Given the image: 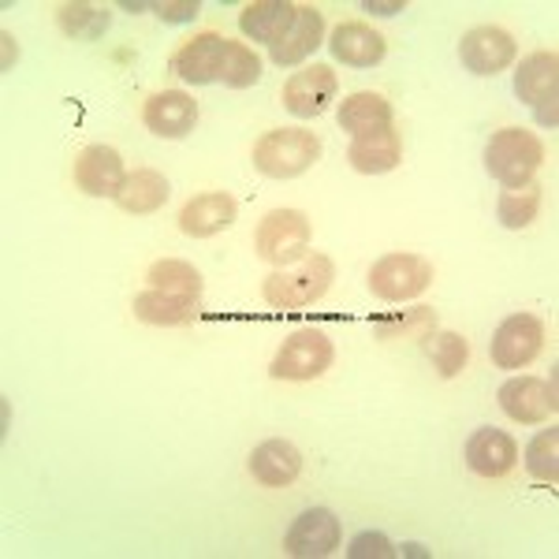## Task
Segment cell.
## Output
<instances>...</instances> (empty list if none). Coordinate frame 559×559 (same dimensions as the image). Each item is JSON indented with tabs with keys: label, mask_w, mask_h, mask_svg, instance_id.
Wrapping results in <instances>:
<instances>
[{
	"label": "cell",
	"mask_w": 559,
	"mask_h": 559,
	"mask_svg": "<svg viewBox=\"0 0 559 559\" xmlns=\"http://www.w3.org/2000/svg\"><path fill=\"white\" fill-rule=\"evenodd\" d=\"M344 540V530H340V519L332 515L329 508H310L302 511L299 519L287 526L284 534V552L299 556V559H321L332 556Z\"/></svg>",
	"instance_id": "10"
},
{
	"label": "cell",
	"mask_w": 559,
	"mask_h": 559,
	"mask_svg": "<svg viewBox=\"0 0 559 559\" xmlns=\"http://www.w3.org/2000/svg\"><path fill=\"white\" fill-rule=\"evenodd\" d=\"M310 236H313L310 216L302 210H273L261 216L254 231V250L273 269H287L310 254Z\"/></svg>",
	"instance_id": "4"
},
{
	"label": "cell",
	"mask_w": 559,
	"mask_h": 559,
	"mask_svg": "<svg viewBox=\"0 0 559 559\" xmlns=\"http://www.w3.org/2000/svg\"><path fill=\"white\" fill-rule=\"evenodd\" d=\"M545 347V324L534 313H511L492 332L496 369H526Z\"/></svg>",
	"instance_id": "7"
},
{
	"label": "cell",
	"mask_w": 559,
	"mask_h": 559,
	"mask_svg": "<svg viewBox=\"0 0 559 559\" xmlns=\"http://www.w3.org/2000/svg\"><path fill=\"white\" fill-rule=\"evenodd\" d=\"M500 411L519 426H540L556 414V384L540 381V377H511L496 392Z\"/></svg>",
	"instance_id": "11"
},
{
	"label": "cell",
	"mask_w": 559,
	"mask_h": 559,
	"mask_svg": "<svg viewBox=\"0 0 559 559\" xmlns=\"http://www.w3.org/2000/svg\"><path fill=\"white\" fill-rule=\"evenodd\" d=\"M347 556L350 559H395L400 552H395V545L384 534H377V530H366V534H358L355 540H350Z\"/></svg>",
	"instance_id": "33"
},
{
	"label": "cell",
	"mask_w": 559,
	"mask_h": 559,
	"mask_svg": "<svg viewBox=\"0 0 559 559\" xmlns=\"http://www.w3.org/2000/svg\"><path fill=\"white\" fill-rule=\"evenodd\" d=\"M258 79H261L258 52L242 41H228V49H224V64H221V83L231 86V90H247V86H254Z\"/></svg>",
	"instance_id": "32"
},
{
	"label": "cell",
	"mask_w": 559,
	"mask_h": 559,
	"mask_svg": "<svg viewBox=\"0 0 559 559\" xmlns=\"http://www.w3.org/2000/svg\"><path fill=\"white\" fill-rule=\"evenodd\" d=\"M57 26L68 34L71 41H97L108 31V12L97 4H83V0H71V4L57 8Z\"/></svg>",
	"instance_id": "27"
},
{
	"label": "cell",
	"mask_w": 559,
	"mask_h": 559,
	"mask_svg": "<svg viewBox=\"0 0 559 559\" xmlns=\"http://www.w3.org/2000/svg\"><path fill=\"white\" fill-rule=\"evenodd\" d=\"M224 49H228V38L216 31H202L194 34L191 41H183L173 52V75L183 79L191 86H210L221 83V64H224Z\"/></svg>",
	"instance_id": "12"
},
{
	"label": "cell",
	"mask_w": 559,
	"mask_h": 559,
	"mask_svg": "<svg viewBox=\"0 0 559 559\" xmlns=\"http://www.w3.org/2000/svg\"><path fill=\"white\" fill-rule=\"evenodd\" d=\"M332 358H336V347H332V340L324 336L321 329H299L276 350L269 373H273L276 381H295V384L318 381L324 369L332 366Z\"/></svg>",
	"instance_id": "5"
},
{
	"label": "cell",
	"mask_w": 559,
	"mask_h": 559,
	"mask_svg": "<svg viewBox=\"0 0 559 559\" xmlns=\"http://www.w3.org/2000/svg\"><path fill=\"white\" fill-rule=\"evenodd\" d=\"M198 8H202L198 0H160V4H153V12L160 23H191Z\"/></svg>",
	"instance_id": "34"
},
{
	"label": "cell",
	"mask_w": 559,
	"mask_h": 559,
	"mask_svg": "<svg viewBox=\"0 0 559 559\" xmlns=\"http://www.w3.org/2000/svg\"><path fill=\"white\" fill-rule=\"evenodd\" d=\"M332 280H336L332 258L310 250V254L299 258L295 265L269 273L265 284H261V295H265V302L276 306V310H306V306H313L329 292Z\"/></svg>",
	"instance_id": "1"
},
{
	"label": "cell",
	"mask_w": 559,
	"mask_h": 559,
	"mask_svg": "<svg viewBox=\"0 0 559 559\" xmlns=\"http://www.w3.org/2000/svg\"><path fill=\"white\" fill-rule=\"evenodd\" d=\"M168 194H173L168 191V179L160 176L157 168H134V173H128V179H123L120 194H116V205L131 216H150L168 202Z\"/></svg>",
	"instance_id": "23"
},
{
	"label": "cell",
	"mask_w": 559,
	"mask_h": 559,
	"mask_svg": "<svg viewBox=\"0 0 559 559\" xmlns=\"http://www.w3.org/2000/svg\"><path fill=\"white\" fill-rule=\"evenodd\" d=\"M540 165H545V142L526 128H500L485 146V168L496 183H503V191L534 183Z\"/></svg>",
	"instance_id": "3"
},
{
	"label": "cell",
	"mask_w": 559,
	"mask_h": 559,
	"mask_svg": "<svg viewBox=\"0 0 559 559\" xmlns=\"http://www.w3.org/2000/svg\"><path fill=\"white\" fill-rule=\"evenodd\" d=\"M515 463H519V444L511 440V432L485 426V429H474L471 440H466V466H471L477 477H489V481L508 477L515 471Z\"/></svg>",
	"instance_id": "15"
},
{
	"label": "cell",
	"mask_w": 559,
	"mask_h": 559,
	"mask_svg": "<svg viewBox=\"0 0 559 559\" xmlns=\"http://www.w3.org/2000/svg\"><path fill=\"white\" fill-rule=\"evenodd\" d=\"M329 49H332V57H336L340 64H347V68H377L384 60L388 45H384L381 34L373 31V26H366L358 20H347V23H340L336 31H332Z\"/></svg>",
	"instance_id": "20"
},
{
	"label": "cell",
	"mask_w": 559,
	"mask_h": 559,
	"mask_svg": "<svg viewBox=\"0 0 559 559\" xmlns=\"http://www.w3.org/2000/svg\"><path fill=\"white\" fill-rule=\"evenodd\" d=\"M250 477L265 489H287L295 477L302 474V452L292 444V440H265L250 452Z\"/></svg>",
	"instance_id": "17"
},
{
	"label": "cell",
	"mask_w": 559,
	"mask_h": 559,
	"mask_svg": "<svg viewBox=\"0 0 559 559\" xmlns=\"http://www.w3.org/2000/svg\"><path fill=\"white\" fill-rule=\"evenodd\" d=\"M347 160H350V168L362 176L392 173V168H400V160H403L400 131L381 128V131L358 134V139H350V146H347Z\"/></svg>",
	"instance_id": "19"
},
{
	"label": "cell",
	"mask_w": 559,
	"mask_h": 559,
	"mask_svg": "<svg viewBox=\"0 0 559 559\" xmlns=\"http://www.w3.org/2000/svg\"><path fill=\"white\" fill-rule=\"evenodd\" d=\"M515 97L526 105H540L559 97V57L552 49L530 52L515 71Z\"/></svg>",
	"instance_id": "22"
},
{
	"label": "cell",
	"mask_w": 559,
	"mask_h": 559,
	"mask_svg": "<svg viewBox=\"0 0 559 559\" xmlns=\"http://www.w3.org/2000/svg\"><path fill=\"white\" fill-rule=\"evenodd\" d=\"M194 299H179V295H165V292H142L134 295L131 310L134 318H139L142 324H187L194 321Z\"/></svg>",
	"instance_id": "26"
},
{
	"label": "cell",
	"mask_w": 559,
	"mask_h": 559,
	"mask_svg": "<svg viewBox=\"0 0 559 559\" xmlns=\"http://www.w3.org/2000/svg\"><path fill=\"white\" fill-rule=\"evenodd\" d=\"M429 362L437 366V373L444 377V381H452V377L463 373L466 362H471V344H466V336H459V332H432Z\"/></svg>",
	"instance_id": "31"
},
{
	"label": "cell",
	"mask_w": 559,
	"mask_h": 559,
	"mask_svg": "<svg viewBox=\"0 0 559 559\" xmlns=\"http://www.w3.org/2000/svg\"><path fill=\"white\" fill-rule=\"evenodd\" d=\"M526 471L534 481L559 485V429H540L526 448Z\"/></svg>",
	"instance_id": "30"
},
{
	"label": "cell",
	"mask_w": 559,
	"mask_h": 559,
	"mask_svg": "<svg viewBox=\"0 0 559 559\" xmlns=\"http://www.w3.org/2000/svg\"><path fill=\"white\" fill-rule=\"evenodd\" d=\"M366 12H373V15H395V12H403V0H366Z\"/></svg>",
	"instance_id": "35"
},
{
	"label": "cell",
	"mask_w": 559,
	"mask_h": 559,
	"mask_svg": "<svg viewBox=\"0 0 559 559\" xmlns=\"http://www.w3.org/2000/svg\"><path fill=\"white\" fill-rule=\"evenodd\" d=\"M324 41V15L313 4H299L295 8V23L287 26V34L280 38L269 57H273L276 68H295L302 64L310 52H318Z\"/></svg>",
	"instance_id": "16"
},
{
	"label": "cell",
	"mask_w": 559,
	"mask_h": 559,
	"mask_svg": "<svg viewBox=\"0 0 559 559\" xmlns=\"http://www.w3.org/2000/svg\"><path fill=\"white\" fill-rule=\"evenodd\" d=\"M336 90H340L336 71L329 64H310L287 79L280 102H284L292 116H299V120H318L324 108L336 102Z\"/></svg>",
	"instance_id": "9"
},
{
	"label": "cell",
	"mask_w": 559,
	"mask_h": 559,
	"mask_svg": "<svg viewBox=\"0 0 559 559\" xmlns=\"http://www.w3.org/2000/svg\"><path fill=\"white\" fill-rule=\"evenodd\" d=\"M366 284L381 302H407L418 299L421 292H429L432 265L421 254H384L381 261L369 265Z\"/></svg>",
	"instance_id": "6"
},
{
	"label": "cell",
	"mask_w": 559,
	"mask_h": 559,
	"mask_svg": "<svg viewBox=\"0 0 559 559\" xmlns=\"http://www.w3.org/2000/svg\"><path fill=\"white\" fill-rule=\"evenodd\" d=\"M540 213V183H526V187H508L496 202V216L508 231H522L537 221Z\"/></svg>",
	"instance_id": "28"
},
{
	"label": "cell",
	"mask_w": 559,
	"mask_h": 559,
	"mask_svg": "<svg viewBox=\"0 0 559 559\" xmlns=\"http://www.w3.org/2000/svg\"><path fill=\"white\" fill-rule=\"evenodd\" d=\"M128 179V168H123V157L112 146H86L75 157V187L90 198H116Z\"/></svg>",
	"instance_id": "13"
},
{
	"label": "cell",
	"mask_w": 559,
	"mask_h": 559,
	"mask_svg": "<svg viewBox=\"0 0 559 559\" xmlns=\"http://www.w3.org/2000/svg\"><path fill=\"white\" fill-rule=\"evenodd\" d=\"M150 287L153 292H165V295H179V299H194L202 295V273L191 265V261H179V258H160L150 265Z\"/></svg>",
	"instance_id": "25"
},
{
	"label": "cell",
	"mask_w": 559,
	"mask_h": 559,
	"mask_svg": "<svg viewBox=\"0 0 559 559\" xmlns=\"http://www.w3.org/2000/svg\"><path fill=\"white\" fill-rule=\"evenodd\" d=\"M295 8L299 4H292V0H254L239 12V31L250 41H265L273 49L287 34V26L295 23Z\"/></svg>",
	"instance_id": "21"
},
{
	"label": "cell",
	"mask_w": 559,
	"mask_h": 559,
	"mask_svg": "<svg viewBox=\"0 0 559 559\" xmlns=\"http://www.w3.org/2000/svg\"><path fill=\"white\" fill-rule=\"evenodd\" d=\"M321 157V139L306 128H273L250 150V160L269 179H295L310 173Z\"/></svg>",
	"instance_id": "2"
},
{
	"label": "cell",
	"mask_w": 559,
	"mask_h": 559,
	"mask_svg": "<svg viewBox=\"0 0 559 559\" xmlns=\"http://www.w3.org/2000/svg\"><path fill=\"white\" fill-rule=\"evenodd\" d=\"M336 120H340V131H347L350 139H358V134L392 128V105H388L381 94H373V90H358V94H350L340 102Z\"/></svg>",
	"instance_id": "24"
},
{
	"label": "cell",
	"mask_w": 559,
	"mask_h": 559,
	"mask_svg": "<svg viewBox=\"0 0 559 559\" xmlns=\"http://www.w3.org/2000/svg\"><path fill=\"white\" fill-rule=\"evenodd\" d=\"M231 221H236V198L224 191L198 194L179 210V231L191 239H213L216 231L231 228Z\"/></svg>",
	"instance_id": "18"
},
{
	"label": "cell",
	"mask_w": 559,
	"mask_h": 559,
	"mask_svg": "<svg viewBox=\"0 0 559 559\" xmlns=\"http://www.w3.org/2000/svg\"><path fill=\"white\" fill-rule=\"evenodd\" d=\"M377 340H432L437 332V313L429 306H411L400 318H388L373 324Z\"/></svg>",
	"instance_id": "29"
},
{
	"label": "cell",
	"mask_w": 559,
	"mask_h": 559,
	"mask_svg": "<svg viewBox=\"0 0 559 559\" xmlns=\"http://www.w3.org/2000/svg\"><path fill=\"white\" fill-rule=\"evenodd\" d=\"M142 123L157 139H187L198 123V102L183 90H160L142 105Z\"/></svg>",
	"instance_id": "14"
},
{
	"label": "cell",
	"mask_w": 559,
	"mask_h": 559,
	"mask_svg": "<svg viewBox=\"0 0 559 559\" xmlns=\"http://www.w3.org/2000/svg\"><path fill=\"white\" fill-rule=\"evenodd\" d=\"M0 41H4V68H12V60H15V38L12 34H0Z\"/></svg>",
	"instance_id": "36"
},
{
	"label": "cell",
	"mask_w": 559,
	"mask_h": 559,
	"mask_svg": "<svg viewBox=\"0 0 559 559\" xmlns=\"http://www.w3.org/2000/svg\"><path fill=\"white\" fill-rule=\"evenodd\" d=\"M515 57H519V45L503 26H474L459 41V60L474 75H500V71L515 64Z\"/></svg>",
	"instance_id": "8"
}]
</instances>
